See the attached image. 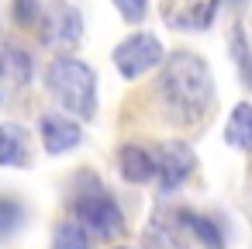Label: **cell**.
I'll use <instances>...</instances> for the list:
<instances>
[{
  "instance_id": "cell-14",
  "label": "cell",
  "mask_w": 252,
  "mask_h": 249,
  "mask_svg": "<svg viewBox=\"0 0 252 249\" xmlns=\"http://www.w3.org/2000/svg\"><path fill=\"white\" fill-rule=\"evenodd\" d=\"M231 56H235V66H238V73H242L245 87L252 90V49H249V42H245V35H242V32H235V35H231Z\"/></svg>"
},
{
  "instance_id": "cell-13",
  "label": "cell",
  "mask_w": 252,
  "mask_h": 249,
  "mask_svg": "<svg viewBox=\"0 0 252 249\" xmlns=\"http://www.w3.org/2000/svg\"><path fill=\"white\" fill-rule=\"evenodd\" d=\"M52 249H90V232L73 218V221H59L56 235H52Z\"/></svg>"
},
{
  "instance_id": "cell-16",
  "label": "cell",
  "mask_w": 252,
  "mask_h": 249,
  "mask_svg": "<svg viewBox=\"0 0 252 249\" xmlns=\"http://www.w3.org/2000/svg\"><path fill=\"white\" fill-rule=\"evenodd\" d=\"M42 18V4L38 0H14V21L18 25H35Z\"/></svg>"
},
{
  "instance_id": "cell-5",
  "label": "cell",
  "mask_w": 252,
  "mask_h": 249,
  "mask_svg": "<svg viewBox=\"0 0 252 249\" xmlns=\"http://www.w3.org/2000/svg\"><path fill=\"white\" fill-rule=\"evenodd\" d=\"M83 38V18L66 0H49L42 11V42L52 49H73Z\"/></svg>"
},
{
  "instance_id": "cell-15",
  "label": "cell",
  "mask_w": 252,
  "mask_h": 249,
  "mask_svg": "<svg viewBox=\"0 0 252 249\" xmlns=\"http://www.w3.org/2000/svg\"><path fill=\"white\" fill-rule=\"evenodd\" d=\"M21 218H25V208H21L18 201H11V197H0V235L14 232V228L21 225Z\"/></svg>"
},
{
  "instance_id": "cell-2",
  "label": "cell",
  "mask_w": 252,
  "mask_h": 249,
  "mask_svg": "<svg viewBox=\"0 0 252 249\" xmlns=\"http://www.w3.org/2000/svg\"><path fill=\"white\" fill-rule=\"evenodd\" d=\"M45 87L69 114H76L83 121H90L97 114V73L83 59H73V56L52 59L45 70Z\"/></svg>"
},
{
  "instance_id": "cell-6",
  "label": "cell",
  "mask_w": 252,
  "mask_h": 249,
  "mask_svg": "<svg viewBox=\"0 0 252 249\" xmlns=\"http://www.w3.org/2000/svg\"><path fill=\"white\" fill-rule=\"evenodd\" d=\"M197 166V156L187 142H166L156 156V177H159V190L173 194Z\"/></svg>"
},
{
  "instance_id": "cell-8",
  "label": "cell",
  "mask_w": 252,
  "mask_h": 249,
  "mask_svg": "<svg viewBox=\"0 0 252 249\" xmlns=\"http://www.w3.org/2000/svg\"><path fill=\"white\" fill-rule=\"evenodd\" d=\"M38 132H42V145H45L49 156H63V152H69L83 142L80 125L73 118H63V114H42Z\"/></svg>"
},
{
  "instance_id": "cell-10",
  "label": "cell",
  "mask_w": 252,
  "mask_h": 249,
  "mask_svg": "<svg viewBox=\"0 0 252 249\" xmlns=\"http://www.w3.org/2000/svg\"><path fill=\"white\" fill-rule=\"evenodd\" d=\"M28 163V132L21 125H0V166H25Z\"/></svg>"
},
{
  "instance_id": "cell-17",
  "label": "cell",
  "mask_w": 252,
  "mask_h": 249,
  "mask_svg": "<svg viewBox=\"0 0 252 249\" xmlns=\"http://www.w3.org/2000/svg\"><path fill=\"white\" fill-rule=\"evenodd\" d=\"M114 7L121 11L125 21H142L149 11V0H114Z\"/></svg>"
},
{
  "instance_id": "cell-9",
  "label": "cell",
  "mask_w": 252,
  "mask_h": 249,
  "mask_svg": "<svg viewBox=\"0 0 252 249\" xmlns=\"http://www.w3.org/2000/svg\"><path fill=\"white\" fill-rule=\"evenodd\" d=\"M118 163H121V177L128 183H149V180H156V156L145 152L142 145H121Z\"/></svg>"
},
{
  "instance_id": "cell-12",
  "label": "cell",
  "mask_w": 252,
  "mask_h": 249,
  "mask_svg": "<svg viewBox=\"0 0 252 249\" xmlns=\"http://www.w3.org/2000/svg\"><path fill=\"white\" fill-rule=\"evenodd\" d=\"M176 218H180V225L190 228L207 249H221V246H224V235H221V228H218L211 218H204V214H197V211H180Z\"/></svg>"
},
{
  "instance_id": "cell-1",
  "label": "cell",
  "mask_w": 252,
  "mask_h": 249,
  "mask_svg": "<svg viewBox=\"0 0 252 249\" xmlns=\"http://www.w3.org/2000/svg\"><path fill=\"white\" fill-rule=\"evenodd\" d=\"M159 94L176 121L183 125L200 121L214 104V80L207 63L193 52H173L159 76Z\"/></svg>"
},
{
  "instance_id": "cell-4",
  "label": "cell",
  "mask_w": 252,
  "mask_h": 249,
  "mask_svg": "<svg viewBox=\"0 0 252 249\" xmlns=\"http://www.w3.org/2000/svg\"><path fill=\"white\" fill-rule=\"evenodd\" d=\"M159 63H162V42L149 32H135L114 49V66L125 80H138L142 73L156 70Z\"/></svg>"
},
{
  "instance_id": "cell-11",
  "label": "cell",
  "mask_w": 252,
  "mask_h": 249,
  "mask_svg": "<svg viewBox=\"0 0 252 249\" xmlns=\"http://www.w3.org/2000/svg\"><path fill=\"white\" fill-rule=\"evenodd\" d=\"M224 142L242 152H252V104H235V111L224 125Z\"/></svg>"
},
{
  "instance_id": "cell-3",
  "label": "cell",
  "mask_w": 252,
  "mask_h": 249,
  "mask_svg": "<svg viewBox=\"0 0 252 249\" xmlns=\"http://www.w3.org/2000/svg\"><path fill=\"white\" fill-rule=\"evenodd\" d=\"M73 214L76 221L97 235V239H114L125 232V214L118 208V201L107 194V190H90V194H80L73 201Z\"/></svg>"
},
{
  "instance_id": "cell-18",
  "label": "cell",
  "mask_w": 252,
  "mask_h": 249,
  "mask_svg": "<svg viewBox=\"0 0 252 249\" xmlns=\"http://www.w3.org/2000/svg\"><path fill=\"white\" fill-rule=\"evenodd\" d=\"M118 249H128V246H118Z\"/></svg>"
},
{
  "instance_id": "cell-7",
  "label": "cell",
  "mask_w": 252,
  "mask_h": 249,
  "mask_svg": "<svg viewBox=\"0 0 252 249\" xmlns=\"http://www.w3.org/2000/svg\"><path fill=\"white\" fill-rule=\"evenodd\" d=\"M218 11V0H166V21L180 32H204Z\"/></svg>"
}]
</instances>
